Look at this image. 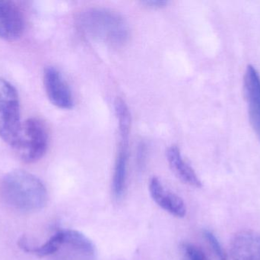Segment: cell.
Instances as JSON below:
<instances>
[{
	"instance_id": "obj_1",
	"label": "cell",
	"mask_w": 260,
	"mask_h": 260,
	"mask_svg": "<svg viewBox=\"0 0 260 260\" xmlns=\"http://www.w3.org/2000/svg\"><path fill=\"white\" fill-rule=\"evenodd\" d=\"M0 194L6 204L22 212L40 210L47 201L44 183L24 170L12 171L5 176L0 184Z\"/></svg>"
},
{
	"instance_id": "obj_2",
	"label": "cell",
	"mask_w": 260,
	"mask_h": 260,
	"mask_svg": "<svg viewBox=\"0 0 260 260\" xmlns=\"http://www.w3.org/2000/svg\"><path fill=\"white\" fill-rule=\"evenodd\" d=\"M78 21L84 34L109 45H122L129 38V27L124 18L110 9H86L80 14Z\"/></svg>"
},
{
	"instance_id": "obj_3",
	"label": "cell",
	"mask_w": 260,
	"mask_h": 260,
	"mask_svg": "<svg viewBox=\"0 0 260 260\" xmlns=\"http://www.w3.org/2000/svg\"><path fill=\"white\" fill-rule=\"evenodd\" d=\"M21 127L18 92L10 82L0 79V137L15 148L19 140Z\"/></svg>"
},
{
	"instance_id": "obj_4",
	"label": "cell",
	"mask_w": 260,
	"mask_h": 260,
	"mask_svg": "<svg viewBox=\"0 0 260 260\" xmlns=\"http://www.w3.org/2000/svg\"><path fill=\"white\" fill-rule=\"evenodd\" d=\"M48 143L46 125L40 119L31 118L22 124L19 140L15 149L22 161L35 163L45 155Z\"/></svg>"
},
{
	"instance_id": "obj_5",
	"label": "cell",
	"mask_w": 260,
	"mask_h": 260,
	"mask_svg": "<svg viewBox=\"0 0 260 260\" xmlns=\"http://www.w3.org/2000/svg\"><path fill=\"white\" fill-rule=\"evenodd\" d=\"M44 84L47 97L53 105L61 109H71L74 99L71 90L59 70L47 67L44 70Z\"/></svg>"
},
{
	"instance_id": "obj_6",
	"label": "cell",
	"mask_w": 260,
	"mask_h": 260,
	"mask_svg": "<svg viewBox=\"0 0 260 260\" xmlns=\"http://www.w3.org/2000/svg\"><path fill=\"white\" fill-rule=\"evenodd\" d=\"M244 84L249 119L260 141V74L253 66L247 67L244 75Z\"/></svg>"
},
{
	"instance_id": "obj_7",
	"label": "cell",
	"mask_w": 260,
	"mask_h": 260,
	"mask_svg": "<svg viewBox=\"0 0 260 260\" xmlns=\"http://www.w3.org/2000/svg\"><path fill=\"white\" fill-rule=\"evenodd\" d=\"M24 22L19 8L13 2L0 0V39L14 41L21 38Z\"/></svg>"
},
{
	"instance_id": "obj_8",
	"label": "cell",
	"mask_w": 260,
	"mask_h": 260,
	"mask_svg": "<svg viewBox=\"0 0 260 260\" xmlns=\"http://www.w3.org/2000/svg\"><path fill=\"white\" fill-rule=\"evenodd\" d=\"M130 129L120 128V145L116 158L113 177V195L116 200L119 201L123 198L126 192V180H127V166L129 160V139Z\"/></svg>"
},
{
	"instance_id": "obj_9",
	"label": "cell",
	"mask_w": 260,
	"mask_h": 260,
	"mask_svg": "<svg viewBox=\"0 0 260 260\" xmlns=\"http://www.w3.org/2000/svg\"><path fill=\"white\" fill-rule=\"evenodd\" d=\"M229 255L231 260H260V232H238L231 241Z\"/></svg>"
},
{
	"instance_id": "obj_10",
	"label": "cell",
	"mask_w": 260,
	"mask_h": 260,
	"mask_svg": "<svg viewBox=\"0 0 260 260\" xmlns=\"http://www.w3.org/2000/svg\"><path fill=\"white\" fill-rule=\"evenodd\" d=\"M149 192L154 203L168 213L177 218H183L186 215V206L183 199L165 189L157 177L150 180Z\"/></svg>"
},
{
	"instance_id": "obj_11",
	"label": "cell",
	"mask_w": 260,
	"mask_h": 260,
	"mask_svg": "<svg viewBox=\"0 0 260 260\" xmlns=\"http://www.w3.org/2000/svg\"><path fill=\"white\" fill-rule=\"evenodd\" d=\"M167 158L173 172L180 181L193 187L200 188L202 183L194 169L185 161L180 150L175 145L170 147L167 151Z\"/></svg>"
},
{
	"instance_id": "obj_12",
	"label": "cell",
	"mask_w": 260,
	"mask_h": 260,
	"mask_svg": "<svg viewBox=\"0 0 260 260\" xmlns=\"http://www.w3.org/2000/svg\"><path fill=\"white\" fill-rule=\"evenodd\" d=\"M63 243L62 247L70 250L85 257H93L95 254V247L85 235L78 230H63Z\"/></svg>"
},
{
	"instance_id": "obj_13",
	"label": "cell",
	"mask_w": 260,
	"mask_h": 260,
	"mask_svg": "<svg viewBox=\"0 0 260 260\" xmlns=\"http://www.w3.org/2000/svg\"><path fill=\"white\" fill-rule=\"evenodd\" d=\"M182 260H207L205 253L199 247L190 244L181 247Z\"/></svg>"
},
{
	"instance_id": "obj_14",
	"label": "cell",
	"mask_w": 260,
	"mask_h": 260,
	"mask_svg": "<svg viewBox=\"0 0 260 260\" xmlns=\"http://www.w3.org/2000/svg\"><path fill=\"white\" fill-rule=\"evenodd\" d=\"M204 237L210 245L211 248L213 250L217 259L218 260H228L227 255L216 237L209 230H205Z\"/></svg>"
},
{
	"instance_id": "obj_15",
	"label": "cell",
	"mask_w": 260,
	"mask_h": 260,
	"mask_svg": "<svg viewBox=\"0 0 260 260\" xmlns=\"http://www.w3.org/2000/svg\"><path fill=\"white\" fill-rule=\"evenodd\" d=\"M142 4L148 6L150 8H162L166 6L168 4V1H163V0H147V1L142 2Z\"/></svg>"
}]
</instances>
